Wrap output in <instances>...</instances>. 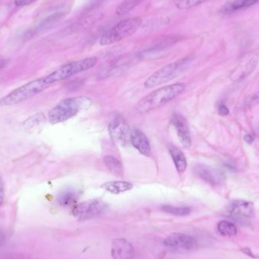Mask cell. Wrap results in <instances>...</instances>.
I'll return each mask as SVG.
<instances>
[{"label": "cell", "mask_w": 259, "mask_h": 259, "mask_svg": "<svg viewBox=\"0 0 259 259\" xmlns=\"http://www.w3.org/2000/svg\"><path fill=\"white\" fill-rule=\"evenodd\" d=\"M187 85L184 83H176L155 90L143 97L136 108L140 113H147L155 110L181 95L185 91Z\"/></svg>", "instance_id": "1"}, {"label": "cell", "mask_w": 259, "mask_h": 259, "mask_svg": "<svg viewBox=\"0 0 259 259\" xmlns=\"http://www.w3.org/2000/svg\"><path fill=\"white\" fill-rule=\"evenodd\" d=\"M90 99L86 97H71L58 103L48 114L49 121L52 124H60L77 115L82 109L91 105Z\"/></svg>", "instance_id": "2"}, {"label": "cell", "mask_w": 259, "mask_h": 259, "mask_svg": "<svg viewBox=\"0 0 259 259\" xmlns=\"http://www.w3.org/2000/svg\"><path fill=\"white\" fill-rule=\"evenodd\" d=\"M50 86L46 81L44 77L32 80V81L17 88L10 94L3 97L0 100V106H12L20 104L23 102L30 100L37 94L44 92Z\"/></svg>", "instance_id": "3"}, {"label": "cell", "mask_w": 259, "mask_h": 259, "mask_svg": "<svg viewBox=\"0 0 259 259\" xmlns=\"http://www.w3.org/2000/svg\"><path fill=\"white\" fill-rule=\"evenodd\" d=\"M97 62H98V59L97 57L86 58L81 60L70 62L62 65L44 77L47 83L51 86L53 83L67 80L72 76L91 69L96 66Z\"/></svg>", "instance_id": "4"}, {"label": "cell", "mask_w": 259, "mask_h": 259, "mask_svg": "<svg viewBox=\"0 0 259 259\" xmlns=\"http://www.w3.org/2000/svg\"><path fill=\"white\" fill-rule=\"evenodd\" d=\"M143 24V20L137 18L123 20L108 30L101 36L100 44L101 46H109L120 42L137 31Z\"/></svg>", "instance_id": "5"}, {"label": "cell", "mask_w": 259, "mask_h": 259, "mask_svg": "<svg viewBox=\"0 0 259 259\" xmlns=\"http://www.w3.org/2000/svg\"><path fill=\"white\" fill-rule=\"evenodd\" d=\"M188 61L187 58H184L164 65L146 79L144 86L146 88H155L174 80L183 72Z\"/></svg>", "instance_id": "6"}, {"label": "cell", "mask_w": 259, "mask_h": 259, "mask_svg": "<svg viewBox=\"0 0 259 259\" xmlns=\"http://www.w3.org/2000/svg\"><path fill=\"white\" fill-rule=\"evenodd\" d=\"M106 209V204L101 199H94L77 204L72 214L79 221L90 220L101 215Z\"/></svg>", "instance_id": "7"}, {"label": "cell", "mask_w": 259, "mask_h": 259, "mask_svg": "<svg viewBox=\"0 0 259 259\" xmlns=\"http://www.w3.org/2000/svg\"><path fill=\"white\" fill-rule=\"evenodd\" d=\"M164 246L167 249L178 252H189L197 249L198 242L188 234L175 233L164 240Z\"/></svg>", "instance_id": "8"}, {"label": "cell", "mask_w": 259, "mask_h": 259, "mask_svg": "<svg viewBox=\"0 0 259 259\" xmlns=\"http://www.w3.org/2000/svg\"><path fill=\"white\" fill-rule=\"evenodd\" d=\"M259 60L258 54L249 53L242 58L241 61L230 74V78L234 82L241 81L255 71Z\"/></svg>", "instance_id": "9"}, {"label": "cell", "mask_w": 259, "mask_h": 259, "mask_svg": "<svg viewBox=\"0 0 259 259\" xmlns=\"http://www.w3.org/2000/svg\"><path fill=\"white\" fill-rule=\"evenodd\" d=\"M109 132L114 142L125 146L130 142L131 131L126 120L121 115H117L109 124Z\"/></svg>", "instance_id": "10"}, {"label": "cell", "mask_w": 259, "mask_h": 259, "mask_svg": "<svg viewBox=\"0 0 259 259\" xmlns=\"http://www.w3.org/2000/svg\"><path fill=\"white\" fill-rule=\"evenodd\" d=\"M171 124L175 127L178 138L183 146L190 148L192 146L191 134L186 118L178 112H175L172 115Z\"/></svg>", "instance_id": "11"}, {"label": "cell", "mask_w": 259, "mask_h": 259, "mask_svg": "<svg viewBox=\"0 0 259 259\" xmlns=\"http://www.w3.org/2000/svg\"><path fill=\"white\" fill-rule=\"evenodd\" d=\"M130 143L142 155L146 157L151 156L152 155V149H151L149 139L141 130L139 128L131 130Z\"/></svg>", "instance_id": "12"}, {"label": "cell", "mask_w": 259, "mask_h": 259, "mask_svg": "<svg viewBox=\"0 0 259 259\" xmlns=\"http://www.w3.org/2000/svg\"><path fill=\"white\" fill-rule=\"evenodd\" d=\"M111 254L113 259H134V246L125 239H115L112 241Z\"/></svg>", "instance_id": "13"}, {"label": "cell", "mask_w": 259, "mask_h": 259, "mask_svg": "<svg viewBox=\"0 0 259 259\" xmlns=\"http://www.w3.org/2000/svg\"><path fill=\"white\" fill-rule=\"evenodd\" d=\"M228 211L234 217L248 219L254 215L255 209L252 202L246 200H234L228 205Z\"/></svg>", "instance_id": "14"}, {"label": "cell", "mask_w": 259, "mask_h": 259, "mask_svg": "<svg viewBox=\"0 0 259 259\" xmlns=\"http://www.w3.org/2000/svg\"><path fill=\"white\" fill-rule=\"evenodd\" d=\"M168 151L178 172L184 173L187 168V160L184 152L174 145L168 146Z\"/></svg>", "instance_id": "15"}, {"label": "cell", "mask_w": 259, "mask_h": 259, "mask_svg": "<svg viewBox=\"0 0 259 259\" xmlns=\"http://www.w3.org/2000/svg\"><path fill=\"white\" fill-rule=\"evenodd\" d=\"M101 187L109 193L117 195L132 190L134 184L127 181H114L105 183Z\"/></svg>", "instance_id": "16"}, {"label": "cell", "mask_w": 259, "mask_h": 259, "mask_svg": "<svg viewBox=\"0 0 259 259\" xmlns=\"http://www.w3.org/2000/svg\"><path fill=\"white\" fill-rule=\"evenodd\" d=\"M259 3V0H228L222 8L225 13L237 12L240 9H246Z\"/></svg>", "instance_id": "17"}, {"label": "cell", "mask_w": 259, "mask_h": 259, "mask_svg": "<svg viewBox=\"0 0 259 259\" xmlns=\"http://www.w3.org/2000/svg\"><path fill=\"white\" fill-rule=\"evenodd\" d=\"M194 170L196 175L201 179L203 180L210 185H217L219 183V178L216 176L215 173L213 171L212 169L210 168L208 166L198 164L195 167Z\"/></svg>", "instance_id": "18"}, {"label": "cell", "mask_w": 259, "mask_h": 259, "mask_svg": "<svg viewBox=\"0 0 259 259\" xmlns=\"http://www.w3.org/2000/svg\"><path fill=\"white\" fill-rule=\"evenodd\" d=\"M103 163L112 175L117 177L124 176V167L121 161L117 159L115 157L112 155H106L103 158Z\"/></svg>", "instance_id": "19"}, {"label": "cell", "mask_w": 259, "mask_h": 259, "mask_svg": "<svg viewBox=\"0 0 259 259\" xmlns=\"http://www.w3.org/2000/svg\"><path fill=\"white\" fill-rule=\"evenodd\" d=\"M78 198L77 192L71 189L63 190L58 196V202L62 206H69L73 205Z\"/></svg>", "instance_id": "20"}, {"label": "cell", "mask_w": 259, "mask_h": 259, "mask_svg": "<svg viewBox=\"0 0 259 259\" xmlns=\"http://www.w3.org/2000/svg\"><path fill=\"white\" fill-rule=\"evenodd\" d=\"M218 231L225 237H234L237 234V228L234 224L228 221H222L218 225Z\"/></svg>", "instance_id": "21"}, {"label": "cell", "mask_w": 259, "mask_h": 259, "mask_svg": "<svg viewBox=\"0 0 259 259\" xmlns=\"http://www.w3.org/2000/svg\"><path fill=\"white\" fill-rule=\"evenodd\" d=\"M161 211L167 214H173L175 216H187L190 214L191 209L187 206H174V205H163L161 208Z\"/></svg>", "instance_id": "22"}, {"label": "cell", "mask_w": 259, "mask_h": 259, "mask_svg": "<svg viewBox=\"0 0 259 259\" xmlns=\"http://www.w3.org/2000/svg\"><path fill=\"white\" fill-rule=\"evenodd\" d=\"M143 0H124L116 9V14L118 15H124L128 13L133 9L138 6Z\"/></svg>", "instance_id": "23"}, {"label": "cell", "mask_w": 259, "mask_h": 259, "mask_svg": "<svg viewBox=\"0 0 259 259\" xmlns=\"http://www.w3.org/2000/svg\"><path fill=\"white\" fill-rule=\"evenodd\" d=\"M208 1L210 0H175V6L177 9L186 10L200 6Z\"/></svg>", "instance_id": "24"}, {"label": "cell", "mask_w": 259, "mask_h": 259, "mask_svg": "<svg viewBox=\"0 0 259 259\" xmlns=\"http://www.w3.org/2000/svg\"><path fill=\"white\" fill-rule=\"evenodd\" d=\"M5 196H6V192H5L4 182L0 178V207L4 203Z\"/></svg>", "instance_id": "25"}, {"label": "cell", "mask_w": 259, "mask_h": 259, "mask_svg": "<svg viewBox=\"0 0 259 259\" xmlns=\"http://www.w3.org/2000/svg\"><path fill=\"white\" fill-rule=\"evenodd\" d=\"M35 1L36 0H15V4L18 7H21V6H28V5L34 3Z\"/></svg>", "instance_id": "26"}, {"label": "cell", "mask_w": 259, "mask_h": 259, "mask_svg": "<svg viewBox=\"0 0 259 259\" xmlns=\"http://www.w3.org/2000/svg\"><path fill=\"white\" fill-rule=\"evenodd\" d=\"M219 115H223V116L228 115V114H229V109H228V108L225 105H221L219 107Z\"/></svg>", "instance_id": "27"}, {"label": "cell", "mask_w": 259, "mask_h": 259, "mask_svg": "<svg viewBox=\"0 0 259 259\" xmlns=\"http://www.w3.org/2000/svg\"><path fill=\"white\" fill-rule=\"evenodd\" d=\"M254 139H255V137H254L252 134H246L244 137L245 141H246V143H249V144L252 143V142L254 141Z\"/></svg>", "instance_id": "28"}, {"label": "cell", "mask_w": 259, "mask_h": 259, "mask_svg": "<svg viewBox=\"0 0 259 259\" xmlns=\"http://www.w3.org/2000/svg\"><path fill=\"white\" fill-rule=\"evenodd\" d=\"M250 101L252 104H255V103H259V91L258 93H256V94H254V95L252 96V98L250 99Z\"/></svg>", "instance_id": "29"}, {"label": "cell", "mask_w": 259, "mask_h": 259, "mask_svg": "<svg viewBox=\"0 0 259 259\" xmlns=\"http://www.w3.org/2000/svg\"><path fill=\"white\" fill-rule=\"evenodd\" d=\"M6 242V234L3 231H0V247L4 244Z\"/></svg>", "instance_id": "30"}, {"label": "cell", "mask_w": 259, "mask_h": 259, "mask_svg": "<svg viewBox=\"0 0 259 259\" xmlns=\"http://www.w3.org/2000/svg\"><path fill=\"white\" fill-rule=\"evenodd\" d=\"M6 65V59H3V58H0V69L3 68L5 65Z\"/></svg>", "instance_id": "31"}]
</instances>
